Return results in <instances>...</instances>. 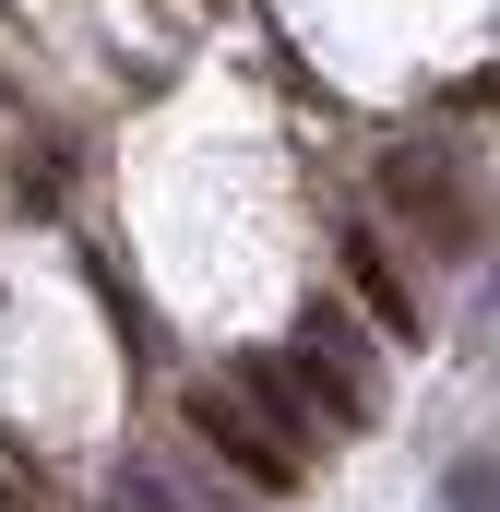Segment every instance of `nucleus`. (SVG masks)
<instances>
[{"label": "nucleus", "mask_w": 500, "mask_h": 512, "mask_svg": "<svg viewBox=\"0 0 500 512\" xmlns=\"http://www.w3.org/2000/svg\"><path fill=\"white\" fill-rule=\"evenodd\" d=\"M334 251H346V286L370 298V322L393 334V346H417V334H429V286H417V274L393 262V227H381V215H358V227H346Z\"/></svg>", "instance_id": "5"}, {"label": "nucleus", "mask_w": 500, "mask_h": 512, "mask_svg": "<svg viewBox=\"0 0 500 512\" xmlns=\"http://www.w3.org/2000/svg\"><path fill=\"white\" fill-rule=\"evenodd\" d=\"M96 512H250V489L215 477V465H191V453H131Z\"/></svg>", "instance_id": "4"}, {"label": "nucleus", "mask_w": 500, "mask_h": 512, "mask_svg": "<svg viewBox=\"0 0 500 512\" xmlns=\"http://www.w3.org/2000/svg\"><path fill=\"white\" fill-rule=\"evenodd\" d=\"M179 429L203 441V465H215V477H239L250 501H298V489H310V453H298V441H286V429L239 393V370H203V382L179 393Z\"/></svg>", "instance_id": "2"}, {"label": "nucleus", "mask_w": 500, "mask_h": 512, "mask_svg": "<svg viewBox=\"0 0 500 512\" xmlns=\"http://www.w3.org/2000/svg\"><path fill=\"white\" fill-rule=\"evenodd\" d=\"M381 227H393V251L477 262V251H500V191L453 143H393L381 155Z\"/></svg>", "instance_id": "1"}, {"label": "nucleus", "mask_w": 500, "mask_h": 512, "mask_svg": "<svg viewBox=\"0 0 500 512\" xmlns=\"http://www.w3.org/2000/svg\"><path fill=\"white\" fill-rule=\"evenodd\" d=\"M274 358L298 370V393L322 405V429H334V441L381 429V346H370V322H358L346 298H310V310H298V334H286Z\"/></svg>", "instance_id": "3"}, {"label": "nucleus", "mask_w": 500, "mask_h": 512, "mask_svg": "<svg viewBox=\"0 0 500 512\" xmlns=\"http://www.w3.org/2000/svg\"><path fill=\"white\" fill-rule=\"evenodd\" d=\"M441 512H500V453H489V441L441 465Z\"/></svg>", "instance_id": "6"}]
</instances>
